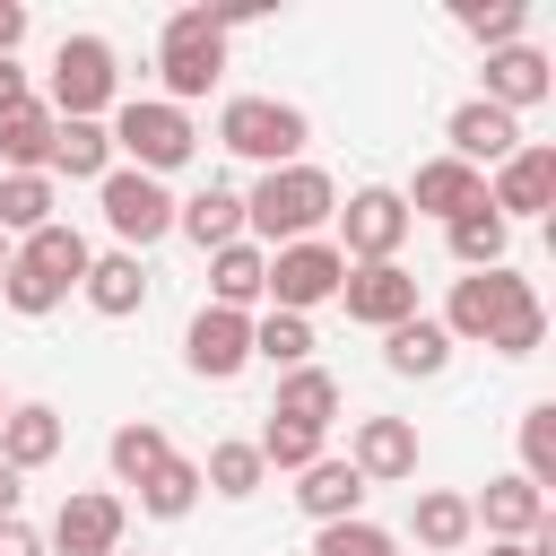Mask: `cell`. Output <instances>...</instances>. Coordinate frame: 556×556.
<instances>
[{
  "label": "cell",
  "instance_id": "11",
  "mask_svg": "<svg viewBox=\"0 0 556 556\" xmlns=\"http://www.w3.org/2000/svg\"><path fill=\"white\" fill-rule=\"evenodd\" d=\"M339 304H348V321H365V330H400V321L417 313V278H408L400 261H348Z\"/></svg>",
  "mask_w": 556,
  "mask_h": 556
},
{
  "label": "cell",
  "instance_id": "4",
  "mask_svg": "<svg viewBox=\"0 0 556 556\" xmlns=\"http://www.w3.org/2000/svg\"><path fill=\"white\" fill-rule=\"evenodd\" d=\"M156 78H165V104H200V96L226 78V17L174 9L165 35H156Z\"/></svg>",
  "mask_w": 556,
  "mask_h": 556
},
{
  "label": "cell",
  "instance_id": "12",
  "mask_svg": "<svg viewBox=\"0 0 556 556\" xmlns=\"http://www.w3.org/2000/svg\"><path fill=\"white\" fill-rule=\"evenodd\" d=\"M182 365L200 382H235L252 365V313H226V304H200L191 330H182Z\"/></svg>",
  "mask_w": 556,
  "mask_h": 556
},
{
  "label": "cell",
  "instance_id": "34",
  "mask_svg": "<svg viewBox=\"0 0 556 556\" xmlns=\"http://www.w3.org/2000/svg\"><path fill=\"white\" fill-rule=\"evenodd\" d=\"M252 356H261L269 374L313 365V321H304V313H261V321H252Z\"/></svg>",
  "mask_w": 556,
  "mask_h": 556
},
{
  "label": "cell",
  "instance_id": "6",
  "mask_svg": "<svg viewBox=\"0 0 556 556\" xmlns=\"http://www.w3.org/2000/svg\"><path fill=\"white\" fill-rule=\"evenodd\" d=\"M113 156H130L139 174H174V165H191V148H200V130H191V113L182 104H165V96H122L113 104Z\"/></svg>",
  "mask_w": 556,
  "mask_h": 556
},
{
  "label": "cell",
  "instance_id": "20",
  "mask_svg": "<svg viewBox=\"0 0 556 556\" xmlns=\"http://www.w3.org/2000/svg\"><path fill=\"white\" fill-rule=\"evenodd\" d=\"M365 495H374V486H365L339 452H321L313 469H295V504H304V521H313V530H321V521H356V513H365Z\"/></svg>",
  "mask_w": 556,
  "mask_h": 556
},
{
  "label": "cell",
  "instance_id": "39",
  "mask_svg": "<svg viewBox=\"0 0 556 556\" xmlns=\"http://www.w3.org/2000/svg\"><path fill=\"white\" fill-rule=\"evenodd\" d=\"M252 452H261V469H313V460H321V434H313V426L269 417V426L252 434Z\"/></svg>",
  "mask_w": 556,
  "mask_h": 556
},
{
  "label": "cell",
  "instance_id": "31",
  "mask_svg": "<svg viewBox=\"0 0 556 556\" xmlns=\"http://www.w3.org/2000/svg\"><path fill=\"white\" fill-rule=\"evenodd\" d=\"M261 452L243 443V434H226V443H208V460H200V495H226V504H243V495H261Z\"/></svg>",
  "mask_w": 556,
  "mask_h": 556
},
{
  "label": "cell",
  "instance_id": "8",
  "mask_svg": "<svg viewBox=\"0 0 556 556\" xmlns=\"http://www.w3.org/2000/svg\"><path fill=\"white\" fill-rule=\"evenodd\" d=\"M339 278H348V261H339V243H278L269 252V313H304L313 321V304H339Z\"/></svg>",
  "mask_w": 556,
  "mask_h": 556
},
{
  "label": "cell",
  "instance_id": "41",
  "mask_svg": "<svg viewBox=\"0 0 556 556\" xmlns=\"http://www.w3.org/2000/svg\"><path fill=\"white\" fill-rule=\"evenodd\" d=\"M0 556H43V530L17 513V521H0Z\"/></svg>",
  "mask_w": 556,
  "mask_h": 556
},
{
  "label": "cell",
  "instance_id": "3",
  "mask_svg": "<svg viewBox=\"0 0 556 556\" xmlns=\"http://www.w3.org/2000/svg\"><path fill=\"white\" fill-rule=\"evenodd\" d=\"M113 96H122V52H113L104 35H61L43 113H52V122H104Z\"/></svg>",
  "mask_w": 556,
  "mask_h": 556
},
{
  "label": "cell",
  "instance_id": "15",
  "mask_svg": "<svg viewBox=\"0 0 556 556\" xmlns=\"http://www.w3.org/2000/svg\"><path fill=\"white\" fill-rule=\"evenodd\" d=\"M547 87H556V61H547L539 43H504V52H486V87H478V96H486L495 113L521 122L530 104H547Z\"/></svg>",
  "mask_w": 556,
  "mask_h": 556
},
{
  "label": "cell",
  "instance_id": "5",
  "mask_svg": "<svg viewBox=\"0 0 556 556\" xmlns=\"http://www.w3.org/2000/svg\"><path fill=\"white\" fill-rule=\"evenodd\" d=\"M304 139H313V122H304L295 104H278V96H226V104H217V148L252 156L261 174L304 165Z\"/></svg>",
  "mask_w": 556,
  "mask_h": 556
},
{
  "label": "cell",
  "instance_id": "38",
  "mask_svg": "<svg viewBox=\"0 0 556 556\" xmlns=\"http://www.w3.org/2000/svg\"><path fill=\"white\" fill-rule=\"evenodd\" d=\"M304 556H400V539H391L382 521H365V513H356V521H321Z\"/></svg>",
  "mask_w": 556,
  "mask_h": 556
},
{
  "label": "cell",
  "instance_id": "18",
  "mask_svg": "<svg viewBox=\"0 0 556 556\" xmlns=\"http://www.w3.org/2000/svg\"><path fill=\"white\" fill-rule=\"evenodd\" d=\"M469 521L486 539H530V530H547V495L521 469H504V478H486V495H469Z\"/></svg>",
  "mask_w": 556,
  "mask_h": 556
},
{
  "label": "cell",
  "instance_id": "16",
  "mask_svg": "<svg viewBox=\"0 0 556 556\" xmlns=\"http://www.w3.org/2000/svg\"><path fill=\"white\" fill-rule=\"evenodd\" d=\"M478 200H486V174H478V165H460V156H426V165H417V182L400 191V208H408V217H443V226H452V217H469Z\"/></svg>",
  "mask_w": 556,
  "mask_h": 556
},
{
  "label": "cell",
  "instance_id": "13",
  "mask_svg": "<svg viewBox=\"0 0 556 556\" xmlns=\"http://www.w3.org/2000/svg\"><path fill=\"white\" fill-rule=\"evenodd\" d=\"M547 200H556V148H547V139H521V148L486 174V208L513 226V217H539Z\"/></svg>",
  "mask_w": 556,
  "mask_h": 556
},
{
  "label": "cell",
  "instance_id": "44",
  "mask_svg": "<svg viewBox=\"0 0 556 556\" xmlns=\"http://www.w3.org/2000/svg\"><path fill=\"white\" fill-rule=\"evenodd\" d=\"M17 495H26V478H17L9 460H0V521H17Z\"/></svg>",
  "mask_w": 556,
  "mask_h": 556
},
{
  "label": "cell",
  "instance_id": "33",
  "mask_svg": "<svg viewBox=\"0 0 556 556\" xmlns=\"http://www.w3.org/2000/svg\"><path fill=\"white\" fill-rule=\"evenodd\" d=\"M443 235H452V261H460V269H504V252H513V226H504L486 200H478L469 217H452Z\"/></svg>",
  "mask_w": 556,
  "mask_h": 556
},
{
  "label": "cell",
  "instance_id": "24",
  "mask_svg": "<svg viewBox=\"0 0 556 556\" xmlns=\"http://www.w3.org/2000/svg\"><path fill=\"white\" fill-rule=\"evenodd\" d=\"M269 295V252L243 235V243H226V252H208V304H226V313H252Z\"/></svg>",
  "mask_w": 556,
  "mask_h": 556
},
{
  "label": "cell",
  "instance_id": "1",
  "mask_svg": "<svg viewBox=\"0 0 556 556\" xmlns=\"http://www.w3.org/2000/svg\"><path fill=\"white\" fill-rule=\"evenodd\" d=\"M330 208H339V182H330L321 165H278V174H261V182L243 191V235H252L261 252L313 243V235L330 226Z\"/></svg>",
  "mask_w": 556,
  "mask_h": 556
},
{
  "label": "cell",
  "instance_id": "46",
  "mask_svg": "<svg viewBox=\"0 0 556 556\" xmlns=\"http://www.w3.org/2000/svg\"><path fill=\"white\" fill-rule=\"evenodd\" d=\"M0 417H9V391H0Z\"/></svg>",
  "mask_w": 556,
  "mask_h": 556
},
{
  "label": "cell",
  "instance_id": "42",
  "mask_svg": "<svg viewBox=\"0 0 556 556\" xmlns=\"http://www.w3.org/2000/svg\"><path fill=\"white\" fill-rule=\"evenodd\" d=\"M486 556H556V521L530 530V539H486Z\"/></svg>",
  "mask_w": 556,
  "mask_h": 556
},
{
  "label": "cell",
  "instance_id": "28",
  "mask_svg": "<svg viewBox=\"0 0 556 556\" xmlns=\"http://www.w3.org/2000/svg\"><path fill=\"white\" fill-rule=\"evenodd\" d=\"M52 113H43V96H26V104H9L0 113V174H43L52 165Z\"/></svg>",
  "mask_w": 556,
  "mask_h": 556
},
{
  "label": "cell",
  "instance_id": "32",
  "mask_svg": "<svg viewBox=\"0 0 556 556\" xmlns=\"http://www.w3.org/2000/svg\"><path fill=\"white\" fill-rule=\"evenodd\" d=\"M52 208H61L52 174H0V235L9 243H26L35 226H52Z\"/></svg>",
  "mask_w": 556,
  "mask_h": 556
},
{
  "label": "cell",
  "instance_id": "19",
  "mask_svg": "<svg viewBox=\"0 0 556 556\" xmlns=\"http://www.w3.org/2000/svg\"><path fill=\"white\" fill-rule=\"evenodd\" d=\"M61 408L52 400H9V417H0V460L26 478V469H52L61 460Z\"/></svg>",
  "mask_w": 556,
  "mask_h": 556
},
{
  "label": "cell",
  "instance_id": "36",
  "mask_svg": "<svg viewBox=\"0 0 556 556\" xmlns=\"http://www.w3.org/2000/svg\"><path fill=\"white\" fill-rule=\"evenodd\" d=\"M191 504H200V460H182V452H174L156 478H139V513H148V521H182Z\"/></svg>",
  "mask_w": 556,
  "mask_h": 556
},
{
  "label": "cell",
  "instance_id": "45",
  "mask_svg": "<svg viewBox=\"0 0 556 556\" xmlns=\"http://www.w3.org/2000/svg\"><path fill=\"white\" fill-rule=\"evenodd\" d=\"M0 269H9V235H0Z\"/></svg>",
  "mask_w": 556,
  "mask_h": 556
},
{
  "label": "cell",
  "instance_id": "43",
  "mask_svg": "<svg viewBox=\"0 0 556 556\" xmlns=\"http://www.w3.org/2000/svg\"><path fill=\"white\" fill-rule=\"evenodd\" d=\"M26 43V0H0V61H17Z\"/></svg>",
  "mask_w": 556,
  "mask_h": 556
},
{
  "label": "cell",
  "instance_id": "14",
  "mask_svg": "<svg viewBox=\"0 0 556 556\" xmlns=\"http://www.w3.org/2000/svg\"><path fill=\"white\" fill-rule=\"evenodd\" d=\"M348 469H356L365 486H400V478H417V426H408V417H356V434H348Z\"/></svg>",
  "mask_w": 556,
  "mask_h": 556
},
{
  "label": "cell",
  "instance_id": "35",
  "mask_svg": "<svg viewBox=\"0 0 556 556\" xmlns=\"http://www.w3.org/2000/svg\"><path fill=\"white\" fill-rule=\"evenodd\" d=\"M452 17H460V35H478L486 52H504V43L530 35V0H452Z\"/></svg>",
  "mask_w": 556,
  "mask_h": 556
},
{
  "label": "cell",
  "instance_id": "25",
  "mask_svg": "<svg viewBox=\"0 0 556 556\" xmlns=\"http://www.w3.org/2000/svg\"><path fill=\"white\" fill-rule=\"evenodd\" d=\"M382 365H391L400 382H434V374L452 365V339H443V321H434V313H408L400 330H382Z\"/></svg>",
  "mask_w": 556,
  "mask_h": 556
},
{
  "label": "cell",
  "instance_id": "9",
  "mask_svg": "<svg viewBox=\"0 0 556 556\" xmlns=\"http://www.w3.org/2000/svg\"><path fill=\"white\" fill-rule=\"evenodd\" d=\"M122 530H130V504L113 486H78L61 495L52 530H43V556H122Z\"/></svg>",
  "mask_w": 556,
  "mask_h": 556
},
{
  "label": "cell",
  "instance_id": "37",
  "mask_svg": "<svg viewBox=\"0 0 556 556\" xmlns=\"http://www.w3.org/2000/svg\"><path fill=\"white\" fill-rule=\"evenodd\" d=\"M521 478L547 495L556 486V400H539V408H521Z\"/></svg>",
  "mask_w": 556,
  "mask_h": 556
},
{
  "label": "cell",
  "instance_id": "7",
  "mask_svg": "<svg viewBox=\"0 0 556 556\" xmlns=\"http://www.w3.org/2000/svg\"><path fill=\"white\" fill-rule=\"evenodd\" d=\"M96 208H104V226H113V252H148V243L174 235V191H165L156 174H139V165H113V174L96 182Z\"/></svg>",
  "mask_w": 556,
  "mask_h": 556
},
{
  "label": "cell",
  "instance_id": "2",
  "mask_svg": "<svg viewBox=\"0 0 556 556\" xmlns=\"http://www.w3.org/2000/svg\"><path fill=\"white\" fill-rule=\"evenodd\" d=\"M530 304H539V287H530L513 261H504V269H460L452 295H443V339H452V348H495Z\"/></svg>",
  "mask_w": 556,
  "mask_h": 556
},
{
  "label": "cell",
  "instance_id": "22",
  "mask_svg": "<svg viewBox=\"0 0 556 556\" xmlns=\"http://www.w3.org/2000/svg\"><path fill=\"white\" fill-rule=\"evenodd\" d=\"M78 295H87L104 321H130V313L148 304V261H139V252H96L87 278H78Z\"/></svg>",
  "mask_w": 556,
  "mask_h": 556
},
{
  "label": "cell",
  "instance_id": "17",
  "mask_svg": "<svg viewBox=\"0 0 556 556\" xmlns=\"http://www.w3.org/2000/svg\"><path fill=\"white\" fill-rule=\"evenodd\" d=\"M443 139H452L443 156H460V165H478V174H486V165H504V156L521 148V122H513V113H495L486 96H469V104H452Z\"/></svg>",
  "mask_w": 556,
  "mask_h": 556
},
{
  "label": "cell",
  "instance_id": "21",
  "mask_svg": "<svg viewBox=\"0 0 556 556\" xmlns=\"http://www.w3.org/2000/svg\"><path fill=\"white\" fill-rule=\"evenodd\" d=\"M9 261H26L35 278H52V287L70 295V287L87 278V261H96V243H87V235H78L70 217H52V226H35L26 243H9Z\"/></svg>",
  "mask_w": 556,
  "mask_h": 556
},
{
  "label": "cell",
  "instance_id": "10",
  "mask_svg": "<svg viewBox=\"0 0 556 556\" xmlns=\"http://www.w3.org/2000/svg\"><path fill=\"white\" fill-rule=\"evenodd\" d=\"M339 261H400V243H408V208H400V191H382V182H365V191H348L339 208Z\"/></svg>",
  "mask_w": 556,
  "mask_h": 556
},
{
  "label": "cell",
  "instance_id": "26",
  "mask_svg": "<svg viewBox=\"0 0 556 556\" xmlns=\"http://www.w3.org/2000/svg\"><path fill=\"white\" fill-rule=\"evenodd\" d=\"M348 408V391H339V374H321V365H295V374H278V400H269V417H287V426H313V434H330V417Z\"/></svg>",
  "mask_w": 556,
  "mask_h": 556
},
{
  "label": "cell",
  "instance_id": "40",
  "mask_svg": "<svg viewBox=\"0 0 556 556\" xmlns=\"http://www.w3.org/2000/svg\"><path fill=\"white\" fill-rule=\"evenodd\" d=\"M0 295H9V313H26V321H43V313H61V304H70V295H61L52 278H35L26 261H9V269H0Z\"/></svg>",
  "mask_w": 556,
  "mask_h": 556
},
{
  "label": "cell",
  "instance_id": "29",
  "mask_svg": "<svg viewBox=\"0 0 556 556\" xmlns=\"http://www.w3.org/2000/svg\"><path fill=\"white\" fill-rule=\"evenodd\" d=\"M104 460H113V478H122V486H139V478H156V469L174 460V434H165L156 417H122V426H113V443H104Z\"/></svg>",
  "mask_w": 556,
  "mask_h": 556
},
{
  "label": "cell",
  "instance_id": "30",
  "mask_svg": "<svg viewBox=\"0 0 556 556\" xmlns=\"http://www.w3.org/2000/svg\"><path fill=\"white\" fill-rule=\"evenodd\" d=\"M43 174L104 182V174H113V130H104V122H61V130H52V165H43Z\"/></svg>",
  "mask_w": 556,
  "mask_h": 556
},
{
  "label": "cell",
  "instance_id": "23",
  "mask_svg": "<svg viewBox=\"0 0 556 556\" xmlns=\"http://www.w3.org/2000/svg\"><path fill=\"white\" fill-rule=\"evenodd\" d=\"M174 226H182L200 252H226V243H243V191H226V182H200L191 200H174Z\"/></svg>",
  "mask_w": 556,
  "mask_h": 556
},
{
  "label": "cell",
  "instance_id": "47",
  "mask_svg": "<svg viewBox=\"0 0 556 556\" xmlns=\"http://www.w3.org/2000/svg\"><path fill=\"white\" fill-rule=\"evenodd\" d=\"M122 556H130V547H122ZM139 556H148V547H139Z\"/></svg>",
  "mask_w": 556,
  "mask_h": 556
},
{
  "label": "cell",
  "instance_id": "27",
  "mask_svg": "<svg viewBox=\"0 0 556 556\" xmlns=\"http://www.w3.org/2000/svg\"><path fill=\"white\" fill-rule=\"evenodd\" d=\"M408 539H417L426 556H460V547L478 539V521H469V495H452V486H426V495L408 504Z\"/></svg>",
  "mask_w": 556,
  "mask_h": 556
}]
</instances>
